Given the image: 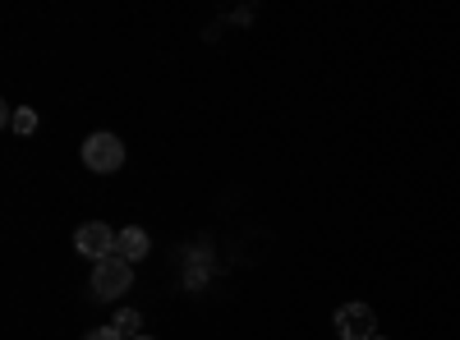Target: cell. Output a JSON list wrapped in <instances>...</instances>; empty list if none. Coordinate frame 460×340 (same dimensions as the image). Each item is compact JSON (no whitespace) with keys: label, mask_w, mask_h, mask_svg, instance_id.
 <instances>
[{"label":"cell","mask_w":460,"mask_h":340,"mask_svg":"<svg viewBox=\"0 0 460 340\" xmlns=\"http://www.w3.org/2000/svg\"><path fill=\"white\" fill-rule=\"evenodd\" d=\"M129 285H134V262L129 257H120V253H111V257H102V262H93V299H120V294H129Z\"/></svg>","instance_id":"cell-1"},{"label":"cell","mask_w":460,"mask_h":340,"mask_svg":"<svg viewBox=\"0 0 460 340\" xmlns=\"http://www.w3.org/2000/svg\"><path fill=\"white\" fill-rule=\"evenodd\" d=\"M84 166H88L93 175L120 170V166H125V143L115 138V134H88V138H84Z\"/></svg>","instance_id":"cell-2"},{"label":"cell","mask_w":460,"mask_h":340,"mask_svg":"<svg viewBox=\"0 0 460 340\" xmlns=\"http://www.w3.org/2000/svg\"><path fill=\"white\" fill-rule=\"evenodd\" d=\"M74 248H79L84 257H93V262H102V257H111L115 248H120V231H111L106 221H88V225L74 231Z\"/></svg>","instance_id":"cell-3"},{"label":"cell","mask_w":460,"mask_h":340,"mask_svg":"<svg viewBox=\"0 0 460 340\" xmlns=\"http://www.w3.org/2000/svg\"><path fill=\"white\" fill-rule=\"evenodd\" d=\"M336 331H341V340H373L377 336V313L368 304H341L336 309Z\"/></svg>","instance_id":"cell-4"},{"label":"cell","mask_w":460,"mask_h":340,"mask_svg":"<svg viewBox=\"0 0 460 340\" xmlns=\"http://www.w3.org/2000/svg\"><path fill=\"white\" fill-rule=\"evenodd\" d=\"M147 248H152V240H147V231H138V225H125L120 231V257H129V262H143L147 257Z\"/></svg>","instance_id":"cell-5"},{"label":"cell","mask_w":460,"mask_h":340,"mask_svg":"<svg viewBox=\"0 0 460 340\" xmlns=\"http://www.w3.org/2000/svg\"><path fill=\"white\" fill-rule=\"evenodd\" d=\"M5 125H10L14 134L32 138V134H37V110H32V106H5Z\"/></svg>","instance_id":"cell-6"},{"label":"cell","mask_w":460,"mask_h":340,"mask_svg":"<svg viewBox=\"0 0 460 340\" xmlns=\"http://www.w3.org/2000/svg\"><path fill=\"white\" fill-rule=\"evenodd\" d=\"M115 331H120L125 340H138L143 336V318L134 313V309H120V313H115V322H111Z\"/></svg>","instance_id":"cell-7"},{"label":"cell","mask_w":460,"mask_h":340,"mask_svg":"<svg viewBox=\"0 0 460 340\" xmlns=\"http://www.w3.org/2000/svg\"><path fill=\"white\" fill-rule=\"evenodd\" d=\"M84 340H125L120 331H115V327H97V331H88Z\"/></svg>","instance_id":"cell-8"},{"label":"cell","mask_w":460,"mask_h":340,"mask_svg":"<svg viewBox=\"0 0 460 340\" xmlns=\"http://www.w3.org/2000/svg\"><path fill=\"white\" fill-rule=\"evenodd\" d=\"M138 340H152V336H138Z\"/></svg>","instance_id":"cell-9"},{"label":"cell","mask_w":460,"mask_h":340,"mask_svg":"<svg viewBox=\"0 0 460 340\" xmlns=\"http://www.w3.org/2000/svg\"><path fill=\"white\" fill-rule=\"evenodd\" d=\"M373 340H382V336H373Z\"/></svg>","instance_id":"cell-10"}]
</instances>
